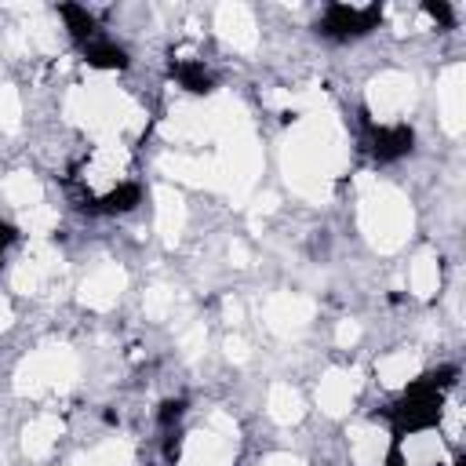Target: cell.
Listing matches in <instances>:
<instances>
[{
    "label": "cell",
    "mask_w": 466,
    "mask_h": 466,
    "mask_svg": "<svg viewBox=\"0 0 466 466\" xmlns=\"http://www.w3.org/2000/svg\"><path fill=\"white\" fill-rule=\"evenodd\" d=\"M62 11V18L69 22V33L76 36V40H95V18H91V11L87 7H76V4H62L58 7Z\"/></svg>",
    "instance_id": "5b68a950"
},
{
    "label": "cell",
    "mask_w": 466,
    "mask_h": 466,
    "mask_svg": "<svg viewBox=\"0 0 466 466\" xmlns=\"http://www.w3.org/2000/svg\"><path fill=\"white\" fill-rule=\"evenodd\" d=\"M451 375H455V368H441L433 375H422L415 386H408V393L393 408L400 433H419L441 419V400H444V386L451 382Z\"/></svg>",
    "instance_id": "6da1fadb"
},
{
    "label": "cell",
    "mask_w": 466,
    "mask_h": 466,
    "mask_svg": "<svg viewBox=\"0 0 466 466\" xmlns=\"http://www.w3.org/2000/svg\"><path fill=\"white\" fill-rule=\"evenodd\" d=\"M175 76H178V84H182L186 91H193V95L211 91V76H208V69H204L200 62H182V66L175 69Z\"/></svg>",
    "instance_id": "52a82bcc"
},
{
    "label": "cell",
    "mask_w": 466,
    "mask_h": 466,
    "mask_svg": "<svg viewBox=\"0 0 466 466\" xmlns=\"http://www.w3.org/2000/svg\"><path fill=\"white\" fill-rule=\"evenodd\" d=\"M178 415H182V400H167V404L160 408V426H171V422H178Z\"/></svg>",
    "instance_id": "ba28073f"
},
{
    "label": "cell",
    "mask_w": 466,
    "mask_h": 466,
    "mask_svg": "<svg viewBox=\"0 0 466 466\" xmlns=\"http://www.w3.org/2000/svg\"><path fill=\"white\" fill-rule=\"evenodd\" d=\"M379 15H382L379 7H350V4H331V7L324 11L320 29H324L328 36H335V40H350V36H360V33L375 29Z\"/></svg>",
    "instance_id": "7a4b0ae2"
},
{
    "label": "cell",
    "mask_w": 466,
    "mask_h": 466,
    "mask_svg": "<svg viewBox=\"0 0 466 466\" xmlns=\"http://www.w3.org/2000/svg\"><path fill=\"white\" fill-rule=\"evenodd\" d=\"M390 466H404V462H400V451H397V448L390 451Z\"/></svg>",
    "instance_id": "30bf717a"
},
{
    "label": "cell",
    "mask_w": 466,
    "mask_h": 466,
    "mask_svg": "<svg viewBox=\"0 0 466 466\" xmlns=\"http://www.w3.org/2000/svg\"><path fill=\"white\" fill-rule=\"evenodd\" d=\"M84 58L98 69H124L127 66V51L109 44V40H87L84 44Z\"/></svg>",
    "instance_id": "277c9868"
},
{
    "label": "cell",
    "mask_w": 466,
    "mask_h": 466,
    "mask_svg": "<svg viewBox=\"0 0 466 466\" xmlns=\"http://www.w3.org/2000/svg\"><path fill=\"white\" fill-rule=\"evenodd\" d=\"M138 200H142V189L135 182H120L116 189H109L102 197V211H131Z\"/></svg>",
    "instance_id": "8992f818"
},
{
    "label": "cell",
    "mask_w": 466,
    "mask_h": 466,
    "mask_svg": "<svg viewBox=\"0 0 466 466\" xmlns=\"http://www.w3.org/2000/svg\"><path fill=\"white\" fill-rule=\"evenodd\" d=\"M411 142H415V135H411V127H404V124L371 127V153H375L379 160H397V157L411 153Z\"/></svg>",
    "instance_id": "3957f363"
},
{
    "label": "cell",
    "mask_w": 466,
    "mask_h": 466,
    "mask_svg": "<svg viewBox=\"0 0 466 466\" xmlns=\"http://www.w3.org/2000/svg\"><path fill=\"white\" fill-rule=\"evenodd\" d=\"M11 240H15V226H7V222H0V255L11 248Z\"/></svg>",
    "instance_id": "9c48e42d"
}]
</instances>
